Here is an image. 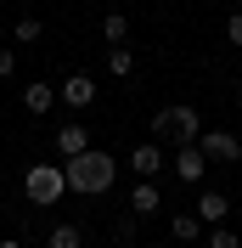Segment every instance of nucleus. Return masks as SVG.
Listing matches in <instances>:
<instances>
[{
	"mask_svg": "<svg viewBox=\"0 0 242 248\" xmlns=\"http://www.w3.org/2000/svg\"><path fill=\"white\" fill-rule=\"evenodd\" d=\"M152 130H158V136H175L181 147H197V141H203L197 108H158V113H152Z\"/></svg>",
	"mask_w": 242,
	"mask_h": 248,
	"instance_id": "f03ea898",
	"label": "nucleus"
},
{
	"mask_svg": "<svg viewBox=\"0 0 242 248\" xmlns=\"http://www.w3.org/2000/svg\"><path fill=\"white\" fill-rule=\"evenodd\" d=\"M17 46H34V40H45V23H40V17H17Z\"/></svg>",
	"mask_w": 242,
	"mask_h": 248,
	"instance_id": "dca6fc26",
	"label": "nucleus"
},
{
	"mask_svg": "<svg viewBox=\"0 0 242 248\" xmlns=\"http://www.w3.org/2000/svg\"><path fill=\"white\" fill-rule=\"evenodd\" d=\"M45 248H85V232H79V226H68V220H62V226H51Z\"/></svg>",
	"mask_w": 242,
	"mask_h": 248,
	"instance_id": "ddd939ff",
	"label": "nucleus"
},
{
	"mask_svg": "<svg viewBox=\"0 0 242 248\" xmlns=\"http://www.w3.org/2000/svg\"><path fill=\"white\" fill-rule=\"evenodd\" d=\"M226 40L242 51V12H231V17H226Z\"/></svg>",
	"mask_w": 242,
	"mask_h": 248,
	"instance_id": "a211bd4d",
	"label": "nucleus"
},
{
	"mask_svg": "<svg viewBox=\"0 0 242 248\" xmlns=\"http://www.w3.org/2000/svg\"><path fill=\"white\" fill-rule=\"evenodd\" d=\"M102 34H107V46H124V40H130V17H124V12H107L102 17Z\"/></svg>",
	"mask_w": 242,
	"mask_h": 248,
	"instance_id": "4468645a",
	"label": "nucleus"
},
{
	"mask_svg": "<svg viewBox=\"0 0 242 248\" xmlns=\"http://www.w3.org/2000/svg\"><path fill=\"white\" fill-rule=\"evenodd\" d=\"M197 153L209 158V164H237V158H242V136H237V130H203Z\"/></svg>",
	"mask_w": 242,
	"mask_h": 248,
	"instance_id": "20e7f679",
	"label": "nucleus"
},
{
	"mask_svg": "<svg viewBox=\"0 0 242 248\" xmlns=\"http://www.w3.org/2000/svg\"><path fill=\"white\" fill-rule=\"evenodd\" d=\"M17 74V57H12V51H0V79H12Z\"/></svg>",
	"mask_w": 242,
	"mask_h": 248,
	"instance_id": "6ab92c4d",
	"label": "nucleus"
},
{
	"mask_svg": "<svg viewBox=\"0 0 242 248\" xmlns=\"http://www.w3.org/2000/svg\"><path fill=\"white\" fill-rule=\"evenodd\" d=\"M169 232H175V243H197V237H203V220H197V215H175Z\"/></svg>",
	"mask_w": 242,
	"mask_h": 248,
	"instance_id": "2eb2a0df",
	"label": "nucleus"
},
{
	"mask_svg": "<svg viewBox=\"0 0 242 248\" xmlns=\"http://www.w3.org/2000/svg\"><path fill=\"white\" fill-rule=\"evenodd\" d=\"M23 108H29V113H45V108H57V91H51L45 79H34V85H23Z\"/></svg>",
	"mask_w": 242,
	"mask_h": 248,
	"instance_id": "9d476101",
	"label": "nucleus"
},
{
	"mask_svg": "<svg viewBox=\"0 0 242 248\" xmlns=\"http://www.w3.org/2000/svg\"><path fill=\"white\" fill-rule=\"evenodd\" d=\"M23 192H29V203H40V209L62 203V192H68V175H62V164H34V170L23 175Z\"/></svg>",
	"mask_w": 242,
	"mask_h": 248,
	"instance_id": "7ed1b4c3",
	"label": "nucleus"
},
{
	"mask_svg": "<svg viewBox=\"0 0 242 248\" xmlns=\"http://www.w3.org/2000/svg\"><path fill=\"white\" fill-rule=\"evenodd\" d=\"M226 209H231L226 192H197V220H203V226H220V220H226Z\"/></svg>",
	"mask_w": 242,
	"mask_h": 248,
	"instance_id": "6e6552de",
	"label": "nucleus"
},
{
	"mask_svg": "<svg viewBox=\"0 0 242 248\" xmlns=\"http://www.w3.org/2000/svg\"><path fill=\"white\" fill-rule=\"evenodd\" d=\"M130 164H136L141 181H152V175L164 170V147H158V141H147V147H136V153H130Z\"/></svg>",
	"mask_w": 242,
	"mask_h": 248,
	"instance_id": "1a4fd4ad",
	"label": "nucleus"
},
{
	"mask_svg": "<svg viewBox=\"0 0 242 248\" xmlns=\"http://www.w3.org/2000/svg\"><path fill=\"white\" fill-rule=\"evenodd\" d=\"M237 220H242V209H237Z\"/></svg>",
	"mask_w": 242,
	"mask_h": 248,
	"instance_id": "412c9836",
	"label": "nucleus"
},
{
	"mask_svg": "<svg viewBox=\"0 0 242 248\" xmlns=\"http://www.w3.org/2000/svg\"><path fill=\"white\" fill-rule=\"evenodd\" d=\"M203 170H209V158L197 153V147H181V153H175V175H181V186H197Z\"/></svg>",
	"mask_w": 242,
	"mask_h": 248,
	"instance_id": "0eeeda50",
	"label": "nucleus"
},
{
	"mask_svg": "<svg viewBox=\"0 0 242 248\" xmlns=\"http://www.w3.org/2000/svg\"><path fill=\"white\" fill-rule=\"evenodd\" d=\"M0 248H23V243H17V237H6V243H0Z\"/></svg>",
	"mask_w": 242,
	"mask_h": 248,
	"instance_id": "aec40b11",
	"label": "nucleus"
},
{
	"mask_svg": "<svg viewBox=\"0 0 242 248\" xmlns=\"http://www.w3.org/2000/svg\"><path fill=\"white\" fill-rule=\"evenodd\" d=\"M62 175H68V192H79V198H102L107 186L119 181V158L91 147V153L68 158V164H62Z\"/></svg>",
	"mask_w": 242,
	"mask_h": 248,
	"instance_id": "f257e3e1",
	"label": "nucleus"
},
{
	"mask_svg": "<svg viewBox=\"0 0 242 248\" xmlns=\"http://www.w3.org/2000/svg\"><path fill=\"white\" fill-rule=\"evenodd\" d=\"M203 243H209V248H242V237H237V232H226V226H214Z\"/></svg>",
	"mask_w": 242,
	"mask_h": 248,
	"instance_id": "f3484780",
	"label": "nucleus"
},
{
	"mask_svg": "<svg viewBox=\"0 0 242 248\" xmlns=\"http://www.w3.org/2000/svg\"><path fill=\"white\" fill-rule=\"evenodd\" d=\"M57 153H62V164H68V158H79V153H91V130H85V124H57Z\"/></svg>",
	"mask_w": 242,
	"mask_h": 248,
	"instance_id": "39448f33",
	"label": "nucleus"
},
{
	"mask_svg": "<svg viewBox=\"0 0 242 248\" xmlns=\"http://www.w3.org/2000/svg\"><path fill=\"white\" fill-rule=\"evenodd\" d=\"M158 203H164V192H158L152 181H136V192H130V209H136V215H158Z\"/></svg>",
	"mask_w": 242,
	"mask_h": 248,
	"instance_id": "9b49d317",
	"label": "nucleus"
},
{
	"mask_svg": "<svg viewBox=\"0 0 242 248\" xmlns=\"http://www.w3.org/2000/svg\"><path fill=\"white\" fill-rule=\"evenodd\" d=\"M107 74L130 79V74H136V51H130V46H107Z\"/></svg>",
	"mask_w": 242,
	"mask_h": 248,
	"instance_id": "f8f14e48",
	"label": "nucleus"
},
{
	"mask_svg": "<svg viewBox=\"0 0 242 248\" xmlns=\"http://www.w3.org/2000/svg\"><path fill=\"white\" fill-rule=\"evenodd\" d=\"M62 102L68 108H96V79L91 74H68L62 79Z\"/></svg>",
	"mask_w": 242,
	"mask_h": 248,
	"instance_id": "423d86ee",
	"label": "nucleus"
}]
</instances>
